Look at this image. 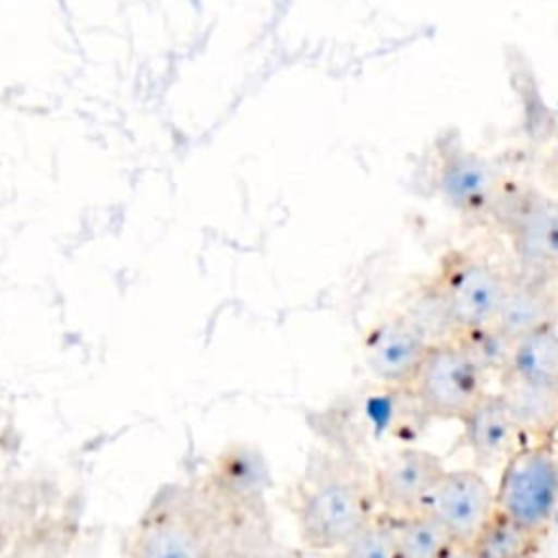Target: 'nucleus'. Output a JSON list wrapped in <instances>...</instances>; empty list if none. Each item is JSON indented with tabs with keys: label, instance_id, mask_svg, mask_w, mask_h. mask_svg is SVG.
I'll return each mask as SVG.
<instances>
[{
	"label": "nucleus",
	"instance_id": "13",
	"mask_svg": "<svg viewBox=\"0 0 558 558\" xmlns=\"http://www.w3.org/2000/svg\"><path fill=\"white\" fill-rule=\"evenodd\" d=\"M501 377L534 388L558 390V329L545 327L514 340L508 368Z\"/></svg>",
	"mask_w": 558,
	"mask_h": 558
},
{
	"label": "nucleus",
	"instance_id": "9",
	"mask_svg": "<svg viewBox=\"0 0 558 558\" xmlns=\"http://www.w3.org/2000/svg\"><path fill=\"white\" fill-rule=\"evenodd\" d=\"M460 423L462 447L471 453L477 469L501 466L519 447L527 442V436L499 390H486L460 418Z\"/></svg>",
	"mask_w": 558,
	"mask_h": 558
},
{
	"label": "nucleus",
	"instance_id": "20",
	"mask_svg": "<svg viewBox=\"0 0 558 558\" xmlns=\"http://www.w3.org/2000/svg\"><path fill=\"white\" fill-rule=\"evenodd\" d=\"M554 440H556V445H558V427H556V434H554Z\"/></svg>",
	"mask_w": 558,
	"mask_h": 558
},
{
	"label": "nucleus",
	"instance_id": "19",
	"mask_svg": "<svg viewBox=\"0 0 558 558\" xmlns=\"http://www.w3.org/2000/svg\"><path fill=\"white\" fill-rule=\"evenodd\" d=\"M551 286H554V290H556V296H558V270H556V275L551 277Z\"/></svg>",
	"mask_w": 558,
	"mask_h": 558
},
{
	"label": "nucleus",
	"instance_id": "18",
	"mask_svg": "<svg viewBox=\"0 0 558 558\" xmlns=\"http://www.w3.org/2000/svg\"><path fill=\"white\" fill-rule=\"evenodd\" d=\"M447 558H480V556L473 551L471 545H466V543H456V545L451 547V551L447 554Z\"/></svg>",
	"mask_w": 558,
	"mask_h": 558
},
{
	"label": "nucleus",
	"instance_id": "3",
	"mask_svg": "<svg viewBox=\"0 0 558 558\" xmlns=\"http://www.w3.org/2000/svg\"><path fill=\"white\" fill-rule=\"evenodd\" d=\"M508 275L486 259L453 251L449 253L429 286L451 336L493 327L501 307Z\"/></svg>",
	"mask_w": 558,
	"mask_h": 558
},
{
	"label": "nucleus",
	"instance_id": "6",
	"mask_svg": "<svg viewBox=\"0 0 558 558\" xmlns=\"http://www.w3.org/2000/svg\"><path fill=\"white\" fill-rule=\"evenodd\" d=\"M445 469V462L434 451L401 447L377 464L371 482L373 499L381 506V512L392 517L423 512Z\"/></svg>",
	"mask_w": 558,
	"mask_h": 558
},
{
	"label": "nucleus",
	"instance_id": "16",
	"mask_svg": "<svg viewBox=\"0 0 558 558\" xmlns=\"http://www.w3.org/2000/svg\"><path fill=\"white\" fill-rule=\"evenodd\" d=\"M397 558H447L456 541L427 512L395 517Z\"/></svg>",
	"mask_w": 558,
	"mask_h": 558
},
{
	"label": "nucleus",
	"instance_id": "17",
	"mask_svg": "<svg viewBox=\"0 0 558 558\" xmlns=\"http://www.w3.org/2000/svg\"><path fill=\"white\" fill-rule=\"evenodd\" d=\"M340 558H397L395 517L373 512V517L344 543Z\"/></svg>",
	"mask_w": 558,
	"mask_h": 558
},
{
	"label": "nucleus",
	"instance_id": "12",
	"mask_svg": "<svg viewBox=\"0 0 558 558\" xmlns=\"http://www.w3.org/2000/svg\"><path fill=\"white\" fill-rule=\"evenodd\" d=\"M135 558H209L203 525L181 508L159 510L148 517L135 538Z\"/></svg>",
	"mask_w": 558,
	"mask_h": 558
},
{
	"label": "nucleus",
	"instance_id": "10",
	"mask_svg": "<svg viewBox=\"0 0 558 558\" xmlns=\"http://www.w3.org/2000/svg\"><path fill=\"white\" fill-rule=\"evenodd\" d=\"M438 187L445 201L464 216H484L499 198V177L493 166L462 146L445 144L440 150Z\"/></svg>",
	"mask_w": 558,
	"mask_h": 558
},
{
	"label": "nucleus",
	"instance_id": "1",
	"mask_svg": "<svg viewBox=\"0 0 558 558\" xmlns=\"http://www.w3.org/2000/svg\"><path fill=\"white\" fill-rule=\"evenodd\" d=\"M373 490L357 473L340 464L316 471L296 499L299 538L314 551H340L373 517Z\"/></svg>",
	"mask_w": 558,
	"mask_h": 558
},
{
	"label": "nucleus",
	"instance_id": "11",
	"mask_svg": "<svg viewBox=\"0 0 558 558\" xmlns=\"http://www.w3.org/2000/svg\"><path fill=\"white\" fill-rule=\"evenodd\" d=\"M558 296L549 279L525 272L508 275L501 307L495 316L493 329L506 340L514 342L532 331L556 327Z\"/></svg>",
	"mask_w": 558,
	"mask_h": 558
},
{
	"label": "nucleus",
	"instance_id": "5",
	"mask_svg": "<svg viewBox=\"0 0 558 558\" xmlns=\"http://www.w3.org/2000/svg\"><path fill=\"white\" fill-rule=\"evenodd\" d=\"M499 220L521 272L551 281L558 270V198L519 192L506 201Z\"/></svg>",
	"mask_w": 558,
	"mask_h": 558
},
{
	"label": "nucleus",
	"instance_id": "15",
	"mask_svg": "<svg viewBox=\"0 0 558 558\" xmlns=\"http://www.w3.org/2000/svg\"><path fill=\"white\" fill-rule=\"evenodd\" d=\"M545 536L523 527L495 508L488 521L473 536L471 545L480 558H534Z\"/></svg>",
	"mask_w": 558,
	"mask_h": 558
},
{
	"label": "nucleus",
	"instance_id": "4",
	"mask_svg": "<svg viewBox=\"0 0 558 558\" xmlns=\"http://www.w3.org/2000/svg\"><path fill=\"white\" fill-rule=\"evenodd\" d=\"M427 418L460 421L486 392V373L458 338L432 342L405 388Z\"/></svg>",
	"mask_w": 558,
	"mask_h": 558
},
{
	"label": "nucleus",
	"instance_id": "8",
	"mask_svg": "<svg viewBox=\"0 0 558 558\" xmlns=\"http://www.w3.org/2000/svg\"><path fill=\"white\" fill-rule=\"evenodd\" d=\"M432 340L408 316L397 314L377 323L364 342L366 366L373 377L392 388H408Z\"/></svg>",
	"mask_w": 558,
	"mask_h": 558
},
{
	"label": "nucleus",
	"instance_id": "21",
	"mask_svg": "<svg viewBox=\"0 0 558 558\" xmlns=\"http://www.w3.org/2000/svg\"><path fill=\"white\" fill-rule=\"evenodd\" d=\"M333 558H340V556H338V554H336V556H333Z\"/></svg>",
	"mask_w": 558,
	"mask_h": 558
},
{
	"label": "nucleus",
	"instance_id": "7",
	"mask_svg": "<svg viewBox=\"0 0 558 558\" xmlns=\"http://www.w3.org/2000/svg\"><path fill=\"white\" fill-rule=\"evenodd\" d=\"M456 543H471L495 512V486L480 469H445L423 508Z\"/></svg>",
	"mask_w": 558,
	"mask_h": 558
},
{
	"label": "nucleus",
	"instance_id": "14",
	"mask_svg": "<svg viewBox=\"0 0 558 558\" xmlns=\"http://www.w3.org/2000/svg\"><path fill=\"white\" fill-rule=\"evenodd\" d=\"M499 395L521 425L527 440L554 438L558 427V390L534 388L510 377H501Z\"/></svg>",
	"mask_w": 558,
	"mask_h": 558
},
{
	"label": "nucleus",
	"instance_id": "2",
	"mask_svg": "<svg viewBox=\"0 0 558 558\" xmlns=\"http://www.w3.org/2000/svg\"><path fill=\"white\" fill-rule=\"evenodd\" d=\"M495 508L545 536L558 514V445L527 440L504 464L495 486Z\"/></svg>",
	"mask_w": 558,
	"mask_h": 558
}]
</instances>
